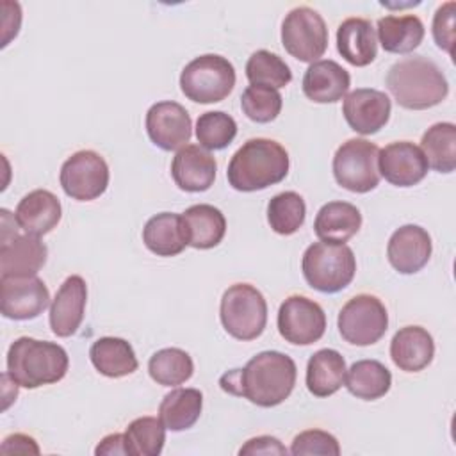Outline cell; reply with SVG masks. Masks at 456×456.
<instances>
[{
  "instance_id": "obj_24",
  "label": "cell",
  "mask_w": 456,
  "mask_h": 456,
  "mask_svg": "<svg viewBox=\"0 0 456 456\" xmlns=\"http://www.w3.org/2000/svg\"><path fill=\"white\" fill-rule=\"evenodd\" d=\"M48 256L46 246L36 235H14L0 244V271L9 274H37Z\"/></svg>"
},
{
  "instance_id": "obj_9",
  "label": "cell",
  "mask_w": 456,
  "mask_h": 456,
  "mask_svg": "<svg viewBox=\"0 0 456 456\" xmlns=\"http://www.w3.org/2000/svg\"><path fill=\"white\" fill-rule=\"evenodd\" d=\"M337 326L346 342L353 346H372L387 333L388 314L376 296L358 294L340 308Z\"/></svg>"
},
{
  "instance_id": "obj_11",
  "label": "cell",
  "mask_w": 456,
  "mask_h": 456,
  "mask_svg": "<svg viewBox=\"0 0 456 456\" xmlns=\"http://www.w3.org/2000/svg\"><path fill=\"white\" fill-rule=\"evenodd\" d=\"M109 166L105 159L93 150H80L68 157L61 167V187L77 201L100 198L109 185Z\"/></svg>"
},
{
  "instance_id": "obj_25",
  "label": "cell",
  "mask_w": 456,
  "mask_h": 456,
  "mask_svg": "<svg viewBox=\"0 0 456 456\" xmlns=\"http://www.w3.org/2000/svg\"><path fill=\"white\" fill-rule=\"evenodd\" d=\"M182 223L187 235V244L196 249L216 248L226 233L224 214L208 203L189 207L182 214Z\"/></svg>"
},
{
  "instance_id": "obj_2",
  "label": "cell",
  "mask_w": 456,
  "mask_h": 456,
  "mask_svg": "<svg viewBox=\"0 0 456 456\" xmlns=\"http://www.w3.org/2000/svg\"><path fill=\"white\" fill-rule=\"evenodd\" d=\"M287 150L265 137L248 139L228 164V183L240 192H253L280 183L289 173Z\"/></svg>"
},
{
  "instance_id": "obj_21",
  "label": "cell",
  "mask_w": 456,
  "mask_h": 456,
  "mask_svg": "<svg viewBox=\"0 0 456 456\" xmlns=\"http://www.w3.org/2000/svg\"><path fill=\"white\" fill-rule=\"evenodd\" d=\"M351 77L346 68L331 59L312 62L303 75V93L315 103H335L342 100L349 89Z\"/></svg>"
},
{
  "instance_id": "obj_8",
  "label": "cell",
  "mask_w": 456,
  "mask_h": 456,
  "mask_svg": "<svg viewBox=\"0 0 456 456\" xmlns=\"http://www.w3.org/2000/svg\"><path fill=\"white\" fill-rule=\"evenodd\" d=\"M379 148L367 139H347L333 155V176L337 183L351 192H369L379 183Z\"/></svg>"
},
{
  "instance_id": "obj_33",
  "label": "cell",
  "mask_w": 456,
  "mask_h": 456,
  "mask_svg": "<svg viewBox=\"0 0 456 456\" xmlns=\"http://www.w3.org/2000/svg\"><path fill=\"white\" fill-rule=\"evenodd\" d=\"M420 150L429 167L438 173H452L456 167V126L442 121L431 125L420 141Z\"/></svg>"
},
{
  "instance_id": "obj_15",
  "label": "cell",
  "mask_w": 456,
  "mask_h": 456,
  "mask_svg": "<svg viewBox=\"0 0 456 456\" xmlns=\"http://www.w3.org/2000/svg\"><path fill=\"white\" fill-rule=\"evenodd\" d=\"M379 175L397 187L417 185L428 175V162L422 150L410 141H395L379 150Z\"/></svg>"
},
{
  "instance_id": "obj_12",
  "label": "cell",
  "mask_w": 456,
  "mask_h": 456,
  "mask_svg": "<svg viewBox=\"0 0 456 456\" xmlns=\"http://www.w3.org/2000/svg\"><path fill=\"white\" fill-rule=\"evenodd\" d=\"M48 305V287L36 274H9L0 278V310L4 317L14 321L36 319Z\"/></svg>"
},
{
  "instance_id": "obj_3",
  "label": "cell",
  "mask_w": 456,
  "mask_h": 456,
  "mask_svg": "<svg viewBox=\"0 0 456 456\" xmlns=\"http://www.w3.org/2000/svg\"><path fill=\"white\" fill-rule=\"evenodd\" d=\"M385 82L394 100L410 110L431 109L442 103L449 93L445 75L424 55L404 57L394 62Z\"/></svg>"
},
{
  "instance_id": "obj_43",
  "label": "cell",
  "mask_w": 456,
  "mask_h": 456,
  "mask_svg": "<svg viewBox=\"0 0 456 456\" xmlns=\"http://www.w3.org/2000/svg\"><path fill=\"white\" fill-rule=\"evenodd\" d=\"M2 454H39L36 440L23 433H14L4 438L0 445Z\"/></svg>"
},
{
  "instance_id": "obj_30",
  "label": "cell",
  "mask_w": 456,
  "mask_h": 456,
  "mask_svg": "<svg viewBox=\"0 0 456 456\" xmlns=\"http://www.w3.org/2000/svg\"><path fill=\"white\" fill-rule=\"evenodd\" d=\"M424 23L415 14L383 16L378 20V37L385 52L410 53L424 39Z\"/></svg>"
},
{
  "instance_id": "obj_17",
  "label": "cell",
  "mask_w": 456,
  "mask_h": 456,
  "mask_svg": "<svg viewBox=\"0 0 456 456\" xmlns=\"http://www.w3.org/2000/svg\"><path fill=\"white\" fill-rule=\"evenodd\" d=\"M431 235L419 224L399 226L388 239L387 256L401 274L419 273L431 258Z\"/></svg>"
},
{
  "instance_id": "obj_7",
  "label": "cell",
  "mask_w": 456,
  "mask_h": 456,
  "mask_svg": "<svg viewBox=\"0 0 456 456\" xmlns=\"http://www.w3.org/2000/svg\"><path fill=\"white\" fill-rule=\"evenodd\" d=\"M235 86L233 64L217 53L194 57L180 73L182 93L196 103H216L224 100Z\"/></svg>"
},
{
  "instance_id": "obj_36",
  "label": "cell",
  "mask_w": 456,
  "mask_h": 456,
  "mask_svg": "<svg viewBox=\"0 0 456 456\" xmlns=\"http://www.w3.org/2000/svg\"><path fill=\"white\" fill-rule=\"evenodd\" d=\"M306 216V205L301 194L294 191H285L271 198L267 203V221L271 228L280 235L296 233Z\"/></svg>"
},
{
  "instance_id": "obj_28",
  "label": "cell",
  "mask_w": 456,
  "mask_h": 456,
  "mask_svg": "<svg viewBox=\"0 0 456 456\" xmlns=\"http://www.w3.org/2000/svg\"><path fill=\"white\" fill-rule=\"evenodd\" d=\"M89 358L94 369L107 378H123L137 370L139 362L130 342L119 337H102L93 342Z\"/></svg>"
},
{
  "instance_id": "obj_20",
  "label": "cell",
  "mask_w": 456,
  "mask_h": 456,
  "mask_svg": "<svg viewBox=\"0 0 456 456\" xmlns=\"http://www.w3.org/2000/svg\"><path fill=\"white\" fill-rule=\"evenodd\" d=\"M61 216L62 208L59 198L46 189H36L25 194L14 212L18 228L36 237L50 233L59 224Z\"/></svg>"
},
{
  "instance_id": "obj_39",
  "label": "cell",
  "mask_w": 456,
  "mask_h": 456,
  "mask_svg": "<svg viewBox=\"0 0 456 456\" xmlns=\"http://www.w3.org/2000/svg\"><path fill=\"white\" fill-rule=\"evenodd\" d=\"M281 94L267 86H248L240 96L242 112L255 123L274 121L281 110Z\"/></svg>"
},
{
  "instance_id": "obj_6",
  "label": "cell",
  "mask_w": 456,
  "mask_h": 456,
  "mask_svg": "<svg viewBox=\"0 0 456 456\" xmlns=\"http://www.w3.org/2000/svg\"><path fill=\"white\" fill-rule=\"evenodd\" d=\"M219 317L224 331L233 338L255 340L267 324L265 297L249 283H233L223 292Z\"/></svg>"
},
{
  "instance_id": "obj_13",
  "label": "cell",
  "mask_w": 456,
  "mask_h": 456,
  "mask_svg": "<svg viewBox=\"0 0 456 456\" xmlns=\"http://www.w3.org/2000/svg\"><path fill=\"white\" fill-rule=\"evenodd\" d=\"M278 331L294 346H310L326 331V314L306 296H289L278 310Z\"/></svg>"
},
{
  "instance_id": "obj_23",
  "label": "cell",
  "mask_w": 456,
  "mask_h": 456,
  "mask_svg": "<svg viewBox=\"0 0 456 456\" xmlns=\"http://www.w3.org/2000/svg\"><path fill=\"white\" fill-rule=\"evenodd\" d=\"M337 50L353 66L370 64L378 55L376 30L370 20H344L337 28Z\"/></svg>"
},
{
  "instance_id": "obj_31",
  "label": "cell",
  "mask_w": 456,
  "mask_h": 456,
  "mask_svg": "<svg viewBox=\"0 0 456 456\" xmlns=\"http://www.w3.org/2000/svg\"><path fill=\"white\" fill-rule=\"evenodd\" d=\"M203 408V394L198 388H175L164 395L159 419L169 431H185L196 424Z\"/></svg>"
},
{
  "instance_id": "obj_38",
  "label": "cell",
  "mask_w": 456,
  "mask_h": 456,
  "mask_svg": "<svg viewBox=\"0 0 456 456\" xmlns=\"http://www.w3.org/2000/svg\"><path fill=\"white\" fill-rule=\"evenodd\" d=\"M235 135L237 123L223 110L203 112L196 121L198 142L207 150H223L235 139Z\"/></svg>"
},
{
  "instance_id": "obj_26",
  "label": "cell",
  "mask_w": 456,
  "mask_h": 456,
  "mask_svg": "<svg viewBox=\"0 0 456 456\" xmlns=\"http://www.w3.org/2000/svg\"><path fill=\"white\" fill-rule=\"evenodd\" d=\"M362 226L360 210L347 201H330L322 205L315 216V235L324 242L344 244L358 233Z\"/></svg>"
},
{
  "instance_id": "obj_40",
  "label": "cell",
  "mask_w": 456,
  "mask_h": 456,
  "mask_svg": "<svg viewBox=\"0 0 456 456\" xmlns=\"http://www.w3.org/2000/svg\"><path fill=\"white\" fill-rule=\"evenodd\" d=\"M290 454L303 456V454H326V456H338L340 445L338 440L322 429H306L294 436L290 445Z\"/></svg>"
},
{
  "instance_id": "obj_32",
  "label": "cell",
  "mask_w": 456,
  "mask_h": 456,
  "mask_svg": "<svg viewBox=\"0 0 456 456\" xmlns=\"http://www.w3.org/2000/svg\"><path fill=\"white\" fill-rule=\"evenodd\" d=\"M346 370L344 385L358 399L376 401L390 390L392 374L378 360H358Z\"/></svg>"
},
{
  "instance_id": "obj_16",
  "label": "cell",
  "mask_w": 456,
  "mask_h": 456,
  "mask_svg": "<svg viewBox=\"0 0 456 456\" xmlns=\"http://www.w3.org/2000/svg\"><path fill=\"white\" fill-rule=\"evenodd\" d=\"M392 102L390 98L378 89L360 87L346 94L342 103V114L347 125L362 134L370 135L379 132L390 118Z\"/></svg>"
},
{
  "instance_id": "obj_41",
  "label": "cell",
  "mask_w": 456,
  "mask_h": 456,
  "mask_svg": "<svg viewBox=\"0 0 456 456\" xmlns=\"http://www.w3.org/2000/svg\"><path fill=\"white\" fill-rule=\"evenodd\" d=\"M454 2L442 4L433 16V37L438 48L449 55L454 53Z\"/></svg>"
},
{
  "instance_id": "obj_5",
  "label": "cell",
  "mask_w": 456,
  "mask_h": 456,
  "mask_svg": "<svg viewBox=\"0 0 456 456\" xmlns=\"http://www.w3.org/2000/svg\"><path fill=\"white\" fill-rule=\"evenodd\" d=\"M301 271L312 289L324 294H335L353 281L356 258L349 246L321 240L305 249Z\"/></svg>"
},
{
  "instance_id": "obj_18",
  "label": "cell",
  "mask_w": 456,
  "mask_h": 456,
  "mask_svg": "<svg viewBox=\"0 0 456 456\" xmlns=\"http://www.w3.org/2000/svg\"><path fill=\"white\" fill-rule=\"evenodd\" d=\"M86 301H87L86 280L78 274L68 276L59 287L50 305V328L57 337L66 338L77 333V330L84 321Z\"/></svg>"
},
{
  "instance_id": "obj_44",
  "label": "cell",
  "mask_w": 456,
  "mask_h": 456,
  "mask_svg": "<svg viewBox=\"0 0 456 456\" xmlns=\"http://www.w3.org/2000/svg\"><path fill=\"white\" fill-rule=\"evenodd\" d=\"M94 454H128L126 445H125V435L123 433H112L102 438V442L96 445Z\"/></svg>"
},
{
  "instance_id": "obj_35",
  "label": "cell",
  "mask_w": 456,
  "mask_h": 456,
  "mask_svg": "<svg viewBox=\"0 0 456 456\" xmlns=\"http://www.w3.org/2000/svg\"><path fill=\"white\" fill-rule=\"evenodd\" d=\"M125 445L134 456H159L166 442V428L157 417H139L126 426Z\"/></svg>"
},
{
  "instance_id": "obj_34",
  "label": "cell",
  "mask_w": 456,
  "mask_h": 456,
  "mask_svg": "<svg viewBox=\"0 0 456 456\" xmlns=\"http://www.w3.org/2000/svg\"><path fill=\"white\" fill-rule=\"evenodd\" d=\"M148 372L155 383L162 387H176L191 379L194 363L187 351L166 347L151 354L148 360Z\"/></svg>"
},
{
  "instance_id": "obj_4",
  "label": "cell",
  "mask_w": 456,
  "mask_h": 456,
  "mask_svg": "<svg viewBox=\"0 0 456 456\" xmlns=\"http://www.w3.org/2000/svg\"><path fill=\"white\" fill-rule=\"evenodd\" d=\"M69 367L62 346L32 337L16 338L7 351V372L23 388H37L61 381Z\"/></svg>"
},
{
  "instance_id": "obj_1",
  "label": "cell",
  "mask_w": 456,
  "mask_h": 456,
  "mask_svg": "<svg viewBox=\"0 0 456 456\" xmlns=\"http://www.w3.org/2000/svg\"><path fill=\"white\" fill-rule=\"evenodd\" d=\"M297 369L294 360L280 351H262L242 369H232L219 378V387L248 399L249 403L271 408L281 404L296 385Z\"/></svg>"
},
{
  "instance_id": "obj_42",
  "label": "cell",
  "mask_w": 456,
  "mask_h": 456,
  "mask_svg": "<svg viewBox=\"0 0 456 456\" xmlns=\"http://www.w3.org/2000/svg\"><path fill=\"white\" fill-rule=\"evenodd\" d=\"M287 447L274 436L269 435H262V436H255L249 438L240 449L239 454H287Z\"/></svg>"
},
{
  "instance_id": "obj_10",
  "label": "cell",
  "mask_w": 456,
  "mask_h": 456,
  "mask_svg": "<svg viewBox=\"0 0 456 456\" xmlns=\"http://www.w3.org/2000/svg\"><path fill=\"white\" fill-rule=\"evenodd\" d=\"M281 43L294 59L315 62L328 48V27L315 9L294 7L283 18Z\"/></svg>"
},
{
  "instance_id": "obj_27",
  "label": "cell",
  "mask_w": 456,
  "mask_h": 456,
  "mask_svg": "<svg viewBox=\"0 0 456 456\" xmlns=\"http://www.w3.org/2000/svg\"><path fill=\"white\" fill-rule=\"evenodd\" d=\"M142 242L157 256H175L182 253L185 246H189L182 216L160 212L150 217L142 228Z\"/></svg>"
},
{
  "instance_id": "obj_37",
  "label": "cell",
  "mask_w": 456,
  "mask_h": 456,
  "mask_svg": "<svg viewBox=\"0 0 456 456\" xmlns=\"http://www.w3.org/2000/svg\"><path fill=\"white\" fill-rule=\"evenodd\" d=\"M246 77L251 86L280 89L292 80V71L280 55L269 50H256L246 62Z\"/></svg>"
},
{
  "instance_id": "obj_14",
  "label": "cell",
  "mask_w": 456,
  "mask_h": 456,
  "mask_svg": "<svg viewBox=\"0 0 456 456\" xmlns=\"http://www.w3.org/2000/svg\"><path fill=\"white\" fill-rule=\"evenodd\" d=\"M191 116L176 102H157L146 112V132L155 146L166 151L183 148L192 134Z\"/></svg>"
},
{
  "instance_id": "obj_22",
  "label": "cell",
  "mask_w": 456,
  "mask_h": 456,
  "mask_svg": "<svg viewBox=\"0 0 456 456\" xmlns=\"http://www.w3.org/2000/svg\"><path fill=\"white\" fill-rule=\"evenodd\" d=\"M435 356V342L422 326H404L390 340V358L404 372L426 369Z\"/></svg>"
},
{
  "instance_id": "obj_19",
  "label": "cell",
  "mask_w": 456,
  "mask_h": 456,
  "mask_svg": "<svg viewBox=\"0 0 456 456\" xmlns=\"http://www.w3.org/2000/svg\"><path fill=\"white\" fill-rule=\"evenodd\" d=\"M217 164L214 157L198 144H185L176 151L171 162V176L175 183L187 192H203L216 180Z\"/></svg>"
},
{
  "instance_id": "obj_29",
  "label": "cell",
  "mask_w": 456,
  "mask_h": 456,
  "mask_svg": "<svg viewBox=\"0 0 456 456\" xmlns=\"http://www.w3.org/2000/svg\"><path fill=\"white\" fill-rule=\"evenodd\" d=\"M346 378V360L335 349L315 351L306 363V388L315 397L333 395Z\"/></svg>"
}]
</instances>
